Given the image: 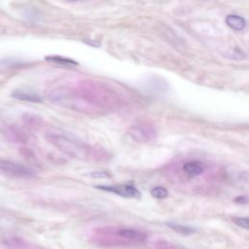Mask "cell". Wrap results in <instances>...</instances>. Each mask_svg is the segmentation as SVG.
<instances>
[{"mask_svg": "<svg viewBox=\"0 0 249 249\" xmlns=\"http://www.w3.org/2000/svg\"><path fill=\"white\" fill-rule=\"evenodd\" d=\"M151 195L153 197L155 198H159V199H163L167 196L168 195V192L165 188L163 187H160V186H158V187H155L151 190Z\"/></svg>", "mask_w": 249, "mask_h": 249, "instance_id": "obj_10", "label": "cell"}, {"mask_svg": "<svg viewBox=\"0 0 249 249\" xmlns=\"http://www.w3.org/2000/svg\"><path fill=\"white\" fill-rule=\"evenodd\" d=\"M168 226L170 228H172L175 231L184 233V234H189L192 232H195V230L193 228H189L186 226H182V225H178V224H168Z\"/></svg>", "mask_w": 249, "mask_h": 249, "instance_id": "obj_11", "label": "cell"}, {"mask_svg": "<svg viewBox=\"0 0 249 249\" xmlns=\"http://www.w3.org/2000/svg\"><path fill=\"white\" fill-rule=\"evenodd\" d=\"M68 2H76V1H80V0H66Z\"/></svg>", "mask_w": 249, "mask_h": 249, "instance_id": "obj_16", "label": "cell"}, {"mask_svg": "<svg viewBox=\"0 0 249 249\" xmlns=\"http://www.w3.org/2000/svg\"><path fill=\"white\" fill-rule=\"evenodd\" d=\"M12 96L16 99H19L22 101H28V102H41L40 96L31 91L30 89H16L12 92Z\"/></svg>", "mask_w": 249, "mask_h": 249, "instance_id": "obj_6", "label": "cell"}, {"mask_svg": "<svg viewBox=\"0 0 249 249\" xmlns=\"http://www.w3.org/2000/svg\"><path fill=\"white\" fill-rule=\"evenodd\" d=\"M97 189L104 190L106 192H111L117 194L124 197H134L140 198L141 194L139 191L131 184H123V185H114V186H96Z\"/></svg>", "mask_w": 249, "mask_h": 249, "instance_id": "obj_5", "label": "cell"}, {"mask_svg": "<svg viewBox=\"0 0 249 249\" xmlns=\"http://www.w3.org/2000/svg\"><path fill=\"white\" fill-rule=\"evenodd\" d=\"M226 23L233 30L240 31L245 27L246 21L242 17H239L237 15H229L226 18Z\"/></svg>", "mask_w": 249, "mask_h": 249, "instance_id": "obj_7", "label": "cell"}, {"mask_svg": "<svg viewBox=\"0 0 249 249\" xmlns=\"http://www.w3.org/2000/svg\"><path fill=\"white\" fill-rule=\"evenodd\" d=\"M46 139L61 152L74 159L84 160L88 158V146L75 136L60 131H51L46 134Z\"/></svg>", "mask_w": 249, "mask_h": 249, "instance_id": "obj_2", "label": "cell"}, {"mask_svg": "<svg viewBox=\"0 0 249 249\" xmlns=\"http://www.w3.org/2000/svg\"><path fill=\"white\" fill-rule=\"evenodd\" d=\"M0 171L17 178H31L35 175V172L28 166L9 160H0Z\"/></svg>", "mask_w": 249, "mask_h": 249, "instance_id": "obj_3", "label": "cell"}, {"mask_svg": "<svg viewBox=\"0 0 249 249\" xmlns=\"http://www.w3.org/2000/svg\"><path fill=\"white\" fill-rule=\"evenodd\" d=\"M233 223L236 224L238 227L243 228L245 230L248 229V225H249V219L245 218V217H234L232 219Z\"/></svg>", "mask_w": 249, "mask_h": 249, "instance_id": "obj_13", "label": "cell"}, {"mask_svg": "<svg viewBox=\"0 0 249 249\" xmlns=\"http://www.w3.org/2000/svg\"><path fill=\"white\" fill-rule=\"evenodd\" d=\"M46 59L55 62V63H60V64H77L73 60L65 58V57H61V56H48V57H46Z\"/></svg>", "mask_w": 249, "mask_h": 249, "instance_id": "obj_12", "label": "cell"}, {"mask_svg": "<svg viewBox=\"0 0 249 249\" xmlns=\"http://www.w3.org/2000/svg\"><path fill=\"white\" fill-rule=\"evenodd\" d=\"M240 198H241V199L236 198L235 201H236V202H239V203H246V202H247V197H246V196H240Z\"/></svg>", "mask_w": 249, "mask_h": 249, "instance_id": "obj_15", "label": "cell"}, {"mask_svg": "<svg viewBox=\"0 0 249 249\" xmlns=\"http://www.w3.org/2000/svg\"><path fill=\"white\" fill-rule=\"evenodd\" d=\"M96 237L106 244L137 245L146 240L147 234L142 231L132 228H108L102 229L100 232H97Z\"/></svg>", "mask_w": 249, "mask_h": 249, "instance_id": "obj_1", "label": "cell"}, {"mask_svg": "<svg viewBox=\"0 0 249 249\" xmlns=\"http://www.w3.org/2000/svg\"><path fill=\"white\" fill-rule=\"evenodd\" d=\"M129 136L138 143H146L157 136L156 128L151 124H137L128 129Z\"/></svg>", "mask_w": 249, "mask_h": 249, "instance_id": "obj_4", "label": "cell"}, {"mask_svg": "<svg viewBox=\"0 0 249 249\" xmlns=\"http://www.w3.org/2000/svg\"><path fill=\"white\" fill-rule=\"evenodd\" d=\"M157 249H187L181 244H177L174 242H170L167 240H160L156 244Z\"/></svg>", "mask_w": 249, "mask_h": 249, "instance_id": "obj_9", "label": "cell"}, {"mask_svg": "<svg viewBox=\"0 0 249 249\" xmlns=\"http://www.w3.org/2000/svg\"><path fill=\"white\" fill-rule=\"evenodd\" d=\"M183 170L191 175H199L203 172L204 166L199 161H188L184 163Z\"/></svg>", "mask_w": 249, "mask_h": 249, "instance_id": "obj_8", "label": "cell"}, {"mask_svg": "<svg viewBox=\"0 0 249 249\" xmlns=\"http://www.w3.org/2000/svg\"><path fill=\"white\" fill-rule=\"evenodd\" d=\"M92 177L96 176L97 178H103V177H108V174L107 173H104V172H94V173H91Z\"/></svg>", "mask_w": 249, "mask_h": 249, "instance_id": "obj_14", "label": "cell"}]
</instances>
